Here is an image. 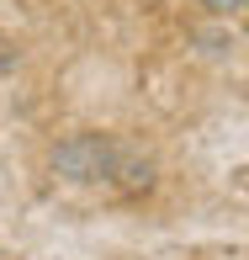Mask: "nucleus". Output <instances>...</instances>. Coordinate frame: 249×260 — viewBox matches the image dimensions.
I'll return each mask as SVG.
<instances>
[{"instance_id": "f03ea898", "label": "nucleus", "mask_w": 249, "mask_h": 260, "mask_svg": "<svg viewBox=\"0 0 249 260\" xmlns=\"http://www.w3.org/2000/svg\"><path fill=\"white\" fill-rule=\"evenodd\" d=\"M196 6H207V11H239L244 0H196Z\"/></svg>"}, {"instance_id": "f257e3e1", "label": "nucleus", "mask_w": 249, "mask_h": 260, "mask_svg": "<svg viewBox=\"0 0 249 260\" xmlns=\"http://www.w3.org/2000/svg\"><path fill=\"white\" fill-rule=\"evenodd\" d=\"M117 159H122V149L101 133H80V138L53 149V170L69 175V181H106L117 170Z\"/></svg>"}]
</instances>
